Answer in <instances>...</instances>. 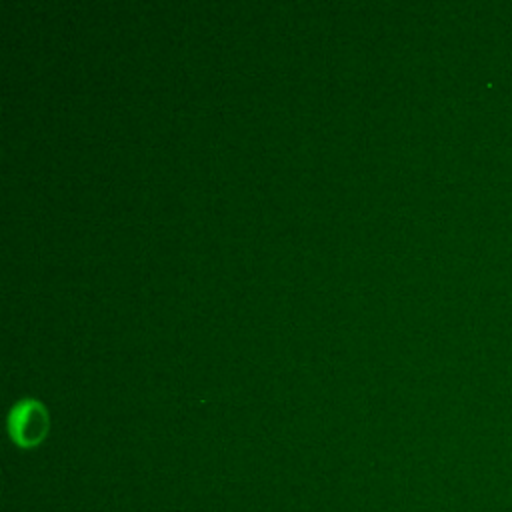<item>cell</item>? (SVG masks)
<instances>
[{"instance_id": "1", "label": "cell", "mask_w": 512, "mask_h": 512, "mask_svg": "<svg viewBox=\"0 0 512 512\" xmlns=\"http://www.w3.org/2000/svg\"><path fill=\"white\" fill-rule=\"evenodd\" d=\"M10 430L16 442L30 446L36 444L44 434V414L34 402L20 404L10 418Z\"/></svg>"}]
</instances>
